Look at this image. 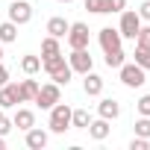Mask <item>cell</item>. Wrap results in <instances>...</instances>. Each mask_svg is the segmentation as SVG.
Listing matches in <instances>:
<instances>
[{
	"instance_id": "obj_1",
	"label": "cell",
	"mask_w": 150,
	"mask_h": 150,
	"mask_svg": "<svg viewBox=\"0 0 150 150\" xmlns=\"http://www.w3.org/2000/svg\"><path fill=\"white\" fill-rule=\"evenodd\" d=\"M47 112H50V121H47L50 132H56V135H65V132L71 129V112H74V109H71L68 103H62V100H59V103H56V106H50Z\"/></svg>"
},
{
	"instance_id": "obj_2",
	"label": "cell",
	"mask_w": 150,
	"mask_h": 150,
	"mask_svg": "<svg viewBox=\"0 0 150 150\" xmlns=\"http://www.w3.org/2000/svg\"><path fill=\"white\" fill-rule=\"evenodd\" d=\"M118 74H121V83H124L127 88H141V86L147 83V71H144L141 65H135V62H124V65L118 68Z\"/></svg>"
},
{
	"instance_id": "obj_3",
	"label": "cell",
	"mask_w": 150,
	"mask_h": 150,
	"mask_svg": "<svg viewBox=\"0 0 150 150\" xmlns=\"http://www.w3.org/2000/svg\"><path fill=\"white\" fill-rule=\"evenodd\" d=\"M59 100H62V86H56V83L50 80L47 86H38V91H35V100H33V103H35L38 109H50V106H56Z\"/></svg>"
},
{
	"instance_id": "obj_4",
	"label": "cell",
	"mask_w": 150,
	"mask_h": 150,
	"mask_svg": "<svg viewBox=\"0 0 150 150\" xmlns=\"http://www.w3.org/2000/svg\"><path fill=\"white\" fill-rule=\"evenodd\" d=\"M138 30H141V15H138V9H124V12H121L118 33H121L124 38H132V41H135Z\"/></svg>"
},
{
	"instance_id": "obj_5",
	"label": "cell",
	"mask_w": 150,
	"mask_h": 150,
	"mask_svg": "<svg viewBox=\"0 0 150 150\" xmlns=\"http://www.w3.org/2000/svg\"><path fill=\"white\" fill-rule=\"evenodd\" d=\"M65 38H68V47H71V50H86V47H88V41H91V35H88V27H86L83 21L71 24Z\"/></svg>"
},
{
	"instance_id": "obj_6",
	"label": "cell",
	"mask_w": 150,
	"mask_h": 150,
	"mask_svg": "<svg viewBox=\"0 0 150 150\" xmlns=\"http://www.w3.org/2000/svg\"><path fill=\"white\" fill-rule=\"evenodd\" d=\"M68 65H71V71H74V74H88V71L94 68V59H91L88 47H86V50H71Z\"/></svg>"
},
{
	"instance_id": "obj_7",
	"label": "cell",
	"mask_w": 150,
	"mask_h": 150,
	"mask_svg": "<svg viewBox=\"0 0 150 150\" xmlns=\"http://www.w3.org/2000/svg\"><path fill=\"white\" fill-rule=\"evenodd\" d=\"M9 21H15L18 27L30 24V21H33V6L27 3V0H12V6H9Z\"/></svg>"
},
{
	"instance_id": "obj_8",
	"label": "cell",
	"mask_w": 150,
	"mask_h": 150,
	"mask_svg": "<svg viewBox=\"0 0 150 150\" xmlns=\"http://www.w3.org/2000/svg\"><path fill=\"white\" fill-rule=\"evenodd\" d=\"M97 41H100L103 53H109V50H118V47L124 44V35H121L115 27H103V30L97 33Z\"/></svg>"
},
{
	"instance_id": "obj_9",
	"label": "cell",
	"mask_w": 150,
	"mask_h": 150,
	"mask_svg": "<svg viewBox=\"0 0 150 150\" xmlns=\"http://www.w3.org/2000/svg\"><path fill=\"white\" fill-rule=\"evenodd\" d=\"M21 103V94H18V83H6L0 86V109H12Z\"/></svg>"
},
{
	"instance_id": "obj_10",
	"label": "cell",
	"mask_w": 150,
	"mask_h": 150,
	"mask_svg": "<svg viewBox=\"0 0 150 150\" xmlns=\"http://www.w3.org/2000/svg\"><path fill=\"white\" fill-rule=\"evenodd\" d=\"M83 91L88 94V97H100L103 94V77L100 74H94V71H88V74H83Z\"/></svg>"
},
{
	"instance_id": "obj_11",
	"label": "cell",
	"mask_w": 150,
	"mask_h": 150,
	"mask_svg": "<svg viewBox=\"0 0 150 150\" xmlns=\"http://www.w3.org/2000/svg\"><path fill=\"white\" fill-rule=\"evenodd\" d=\"M86 129H88V135H91L94 141H106V138H109V132H112V127H109V121H106V118H91V124H88Z\"/></svg>"
},
{
	"instance_id": "obj_12",
	"label": "cell",
	"mask_w": 150,
	"mask_h": 150,
	"mask_svg": "<svg viewBox=\"0 0 150 150\" xmlns=\"http://www.w3.org/2000/svg\"><path fill=\"white\" fill-rule=\"evenodd\" d=\"M24 141H27V147H30V150H44V147H47V141H50V135H47L44 129H38V127H30Z\"/></svg>"
},
{
	"instance_id": "obj_13",
	"label": "cell",
	"mask_w": 150,
	"mask_h": 150,
	"mask_svg": "<svg viewBox=\"0 0 150 150\" xmlns=\"http://www.w3.org/2000/svg\"><path fill=\"white\" fill-rule=\"evenodd\" d=\"M97 115L106 118V121H115V118L121 115V103H118L115 97H103V100L97 103Z\"/></svg>"
},
{
	"instance_id": "obj_14",
	"label": "cell",
	"mask_w": 150,
	"mask_h": 150,
	"mask_svg": "<svg viewBox=\"0 0 150 150\" xmlns=\"http://www.w3.org/2000/svg\"><path fill=\"white\" fill-rule=\"evenodd\" d=\"M12 127H18V129H30V127H35V112L33 109H18L15 112V118H12Z\"/></svg>"
},
{
	"instance_id": "obj_15",
	"label": "cell",
	"mask_w": 150,
	"mask_h": 150,
	"mask_svg": "<svg viewBox=\"0 0 150 150\" xmlns=\"http://www.w3.org/2000/svg\"><path fill=\"white\" fill-rule=\"evenodd\" d=\"M68 27H71V24H68L62 15H53V18L47 21V33H50L53 38H65V35H68Z\"/></svg>"
},
{
	"instance_id": "obj_16",
	"label": "cell",
	"mask_w": 150,
	"mask_h": 150,
	"mask_svg": "<svg viewBox=\"0 0 150 150\" xmlns=\"http://www.w3.org/2000/svg\"><path fill=\"white\" fill-rule=\"evenodd\" d=\"M35 91H38V83H35V80H21V83H18L21 103H33V100H35Z\"/></svg>"
},
{
	"instance_id": "obj_17",
	"label": "cell",
	"mask_w": 150,
	"mask_h": 150,
	"mask_svg": "<svg viewBox=\"0 0 150 150\" xmlns=\"http://www.w3.org/2000/svg\"><path fill=\"white\" fill-rule=\"evenodd\" d=\"M18 41V24L15 21H3L0 24V44H12Z\"/></svg>"
},
{
	"instance_id": "obj_18",
	"label": "cell",
	"mask_w": 150,
	"mask_h": 150,
	"mask_svg": "<svg viewBox=\"0 0 150 150\" xmlns=\"http://www.w3.org/2000/svg\"><path fill=\"white\" fill-rule=\"evenodd\" d=\"M21 71L27 74V77H35V74L41 71V56H33V53H27V56L21 59Z\"/></svg>"
},
{
	"instance_id": "obj_19",
	"label": "cell",
	"mask_w": 150,
	"mask_h": 150,
	"mask_svg": "<svg viewBox=\"0 0 150 150\" xmlns=\"http://www.w3.org/2000/svg\"><path fill=\"white\" fill-rule=\"evenodd\" d=\"M88 124H91V115H88V109H74V112H71V127L86 129Z\"/></svg>"
},
{
	"instance_id": "obj_20",
	"label": "cell",
	"mask_w": 150,
	"mask_h": 150,
	"mask_svg": "<svg viewBox=\"0 0 150 150\" xmlns=\"http://www.w3.org/2000/svg\"><path fill=\"white\" fill-rule=\"evenodd\" d=\"M68 65V59L62 56V53H56V56H47V59H41V68L47 71V74H53V71H59V68H65Z\"/></svg>"
},
{
	"instance_id": "obj_21",
	"label": "cell",
	"mask_w": 150,
	"mask_h": 150,
	"mask_svg": "<svg viewBox=\"0 0 150 150\" xmlns=\"http://www.w3.org/2000/svg\"><path fill=\"white\" fill-rule=\"evenodd\" d=\"M56 53H62V47H59V38L47 35V38L41 41V59H47V56H56Z\"/></svg>"
},
{
	"instance_id": "obj_22",
	"label": "cell",
	"mask_w": 150,
	"mask_h": 150,
	"mask_svg": "<svg viewBox=\"0 0 150 150\" xmlns=\"http://www.w3.org/2000/svg\"><path fill=\"white\" fill-rule=\"evenodd\" d=\"M124 62H127V53H124V47H118V50H109V53H106V68H115V71H118Z\"/></svg>"
},
{
	"instance_id": "obj_23",
	"label": "cell",
	"mask_w": 150,
	"mask_h": 150,
	"mask_svg": "<svg viewBox=\"0 0 150 150\" xmlns=\"http://www.w3.org/2000/svg\"><path fill=\"white\" fill-rule=\"evenodd\" d=\"M50 80H53L56 86H68V83L74 80V71H71V65H65V68L53 71V74H50Z\"/></svg>"
},
{
	"instance_id": "obj_24",
	"label": "cell",
	"mask_w": 150,
	"mask_h": 150,
	"mask_svg": "<svg viewBox=\"0 0 150 150\" xmlns=\"http://www.w3.org/2000/svg\"><path fill=\"white\" fill-rule=\"evenodd\" d=\"M135 65H141L144 71H150V47H141V44H135Z\"/></svg>"
},
{
	"instance_id": "obj_25",
	"label": "cell",
	"mask_w": 150,
	"mask_h": 150,
	"mask_svg": "<svg viewBox=\"0 0 150 150\" xmlns=\"http://www.w3.org/2000/svg\"><path fill=\"white\" fill-rule=\"evenodd\" d=\"M135 135H141V138H150V118H147V115H141V118L135 121Z\"/></svg>"
},
{
	"instance_id": "obj_26",
	"label": "cell",
	"mask_w": 150,
	"mask_h": 150,
	"mask_svg": "<svg viewBox=\"0 0 150 150\" xmlns=\"http://www.w3.org/2000/svg\"><path fill=\"white\" fill-rule=\"evenodd\" d=\"M103 9H106V15H109V12H118V15H121V12L127 9V0H103Z\"/></svg>"
},
{
	"instance_id": "obj_27",
	"label": "cell",
	"mask_w": 150,
	"mask_h": 150,
	"mask_svg": "<svg viewBox=\"0 0 150 150\" xmlns=\"http://www.w3.org/2000/svg\"><path fill=\"white\" fill-rule=\"evenodd\" d=\"M135 112H138V115H147V118H150V94H141V97L135 100Z\"/></svg>"
},
{
	"instance_id": "obj_28",
	"label": "cell",
	"mask_w": 150,
	"mask_h": 150,
	"mask_svg": "<svg viewBox=\"0 0 150 150\" xmlns=\"http://www.w3.org/2000/svg\"><path fill=\"white\" fill-rule=\"evenodd\" d=\"M88 12H94V15H106V9H103V0H86L83 3Z\"/></svg>"
},
{
	"instance_id": "obj_29",
	"label": "cell",
	"mask_w": 150,
	"mask_h": 150,
	"mask_svg": "<svg viewBox=\"0 0 150 150\" xmlns=\"http://www.w3.org/2000/svg\"><path fill=\"white\" fill-rule=\"evenodd\" d=\"M129 150H150V138H141V135H135V138L129 141Z\"/></svg>"
},
{
	"instance_id": "obj_30",
	"label": "cell",
	"mask_w": 150,
	"mask_h": 150,
	"mask_svg": "<svg viewBox=\"0 0 150 150\" xmlns=\"http://www.w3.org/2000/svg\"><path fill=\"white\" fill-rule=\"evenodd\" d=\"M135 44H141V47H150V27H141V30H138V35H135Z\"/></svg>"
},
{
	"instance_id": "obj_31",
	"label": "cell",
	"mask_w": 150,
	"mask_h": 150,
	"mask_svg": "<svg viewBox=\"0 0 150 150\" xmlns=\"http://www.w3.org/2000/svg\"><path fill=\"white\" fill-rule=\"evenodd\" d=\"M9 132H12V121L6 115H0V135H9Z\"/></svg>"
},
{
	"instance_id": "obj_32",
	"label": "cell",
	"mask_w": 150,
	"mask_h": 150,
	"mask_svg": "<svg viewBox=\"0 0 150 150\" xmlns=\"http://www.w3.org/2000/svg\"><path fill=\"white\" fill-rule=\"evenodd\" d=\"M138 15H141V21H150V0H144L138 6Z\"/></svg>"
},
{
	"instance_id": "obj_33",
	"label": "cell",
	"mask_w": 150,
	"mask_h": 150,
	"mask_svg": "<svg viewBox=\"0 0 150 150\" xmlns=\"http://www.w3.org/2000/svg\"><path fill=\"white\" fill-rule=\"evenodd\" d=\"M6 83H9V68L0 62V86H6Z\"/></svg>"
},
{
	"instance_id": "obj_34",
	"label": "cell",
	"mask_w": 150,
	"mask_h": 150,
	"mask_svg": "<svg viewBox=\"0 0 150 150\" xmlns=\"http://www.w3.org/2000/svg\"><path fill=\"white\" fill-rule=\"evenodd\" d=\"M0 150H6V138L3 135H0Z\"/></svg>"
},
{
	"instance_id": "obj_35",
	"label": "cell",
	"mask_w": 150,
	"mask_h": 150,
	"mask_svg": "<svg viewBox=\"0 0 150 150\" xmlns=\"http://www.w3.org/2000/svg\"><path fill=\"white\" fill-rule=\"evenodd\" d=\"M0 62H3V44H0Z\"/></svg>"
},
{
	"instance_id": "obj_36",
	"label": "cell",
	"mask_w": 150,
	"mask_h": 150,
	"mask_svg": "<svg viewBox=\"0 0 150 150\" xmlns=\"http://www.w3.org/2000/svg\"><path fill=\"white\" fill-rule=\"evenodd\" d=\"M59 3H74V0H59Z\"/></svg>"
},
{
	"instance_id": "obj_37",
	"label": "cell",
	"mask_w": 150,
	"mask_h": 150,
	"mask_svg": "<svg viewBox=\"0 0 150 150\" xmlns=\"http://www.w3.org/2000/svg\"><path fill=\"white\" fill-rule=\"evenodd\" d=\"M0 115H3V109H0Z\"/></svg>"
}]
</instances>
